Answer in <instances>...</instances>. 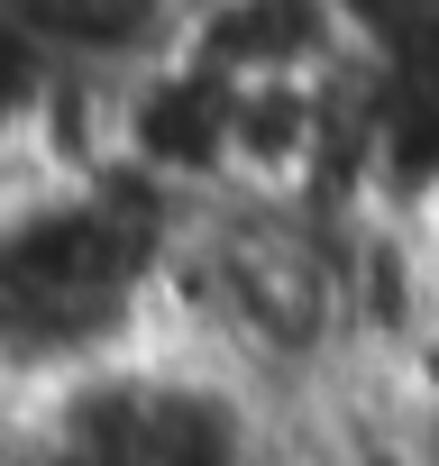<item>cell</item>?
I'll return each mask as SVG.
<instances>
[{
    "instance_id": "6da1fadb",
    "label": "cell",
    "mask_w": 439,
    "mask_h": 466,
    "mask_svg": "<svg viewBox=\"0 0 439 466\" xmlns=\"http://www.w3.org/2000/svg\"><path fill=\"white\" fill-rule=\"evenodd\" d=\"M230 137H239V83L174 46L119 83V165L110 174L192 210V201L230 192Z\"/></svg>"
},
{
    "instance_id": "7a4b0ae2",
    "label": "cell",
    "mask_w": 439,
    "mask_h": 466,
    "mask_svg": "<svg viewBox=\"0 0 439 466\" xmlns=\"http://www.w3.org/2000/svg\"><path fill=\"white\" fill-rule=\"evenodd\" d=\"M0 10L56 74H101V83H128L183 37V0H0Z\"/></svg>"
},
{
    "instance_id": "3957f363",
    "label": "cell",
    "mask_w": 439,
    "mask_h": 466,
    "mask_svg": "<svg viewBox=\"0 0 439 466\" xmlns=\"http://www.w3.org/2000/svg\"><path fill=\"white\" fill-rule=\"evenodd\" d=\"M412 238H421V266H430V293H439V201L412 219Z\"/></svg>"
}]
</instances>
